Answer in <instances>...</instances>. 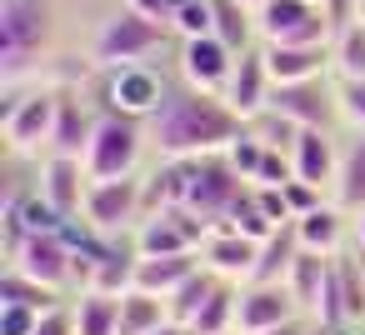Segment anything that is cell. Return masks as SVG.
Masks as SVG:
<instances>
[{
    "label": "cell",
    "instance_id": "6da1fadb",
    "mask_svg": "<svg viewBox=\"0 0 365 335\" xmlns=\"http://www.w3.org/2000/svg\"><path fill=\"white\" fill-rule=\"evenodd\" d=\"M245 135V120L225 105V96L190 91L185 81L170 86L165 105L150 115V150L160 160H200V155H225Z\"/></svg>",
    "mask_w": 365,
    "mask_h": 335
},
{
    "label": "cell",
    "instance_id": "7a4b0ae2",
    "mask_svg": "<svg viewBox=\"0 0 365 335\" xmlns=\"http://www.w3.org/2000/svg\"><path fill=\"white\" fill-rule=\"evenodd\" d=\"M56 0H0V86L41 81V61L56 46Z\"/></svg>",
    "mask_w": 365,
    "mask_h": 335
},
{
    "label": "cell",
    "instance_id": "3957f363",
    "mask_svg": "<svg viewBox=\"0 0 365 335\" xmlns=\"http://www.w3.org/2000/svg\"><path fill=\"white\" fill-rule=\"evenodd\" d=\"M56 115H61V91L56 86H6V105H0V135H6L11 160H41L51 155L56 140Z\"/></svg>",
    "mask_w": 365,
    "mask_h": 335
},
{
    "label": "cell",
    "instance_id": "277c9868",
    "mask_svg": "<svg viewBox=\"0 0 365 335\" xmlns=\"http://www.w3.org/2000/svg\"><path fill=\"white\" fill-rule=\"evenodd\" d=\"M170 46H180V36H175L170 21H150V16L120 6L115 16L101 21L91 51H96V66L101 71H115V66H145V61L165 56Z\"/></svg>",
    "mask_w": 365,
    "mask_h": 335
},
{
    "label": "cell",
    "instance_id": "5b68a950",
    "mask_svg": "<svg viewBox=\"0 0 365 335\" xmlns=\"http://www.w3.org/2000/svg\"><path fill=\"white\" fill-rule=\"evenodd\" d=\"M145 150H150V120L101 110L96 140L86 150V170H91V180H125V175L140 170Z\"/></svg>",
    "mask_w": 365,
    "mask_h": 335
},
{
    "label": "cell",
    "instance_id": "8992f818",
    "mask_svg": "<svg viewBox=\"0 0 365 335\" xmlns=\"http://www.w3.org/2000/svg\"><path fill=\"white\" fill-rule=\"evenodd\" d=\"M245 175L225 160V155H200V160H180V205L195 210L200 220L220 225L230 215V205L245 195Z\"/></svg>",
    "mask_w": 365,
    "mask_h": 335
},
{
    "label": "cell",
    "instance_id": "52a82bcc",
    "mask_svg": "<svg viewBox=\"0 0 365 335\" xmlns=\"http://www.w3.org/2000/svg\"><path fill=\"white\" fill-rule=\"evenodd\" d=\"M81 220H86V230H96V235H135V225L145 220V180H140V175H125V180H91Z\"/></svg>",
    "mask_w": 365,
    "mask_h": 335
},
{
    "label": "cell",
    "instance_id": "ba28073f",
    "mask_svg": "<svg viewBox=\"0 0 365 335\" xmlns=\"http://www.w3.org/2000/svg\"><path fill=\"white\" fill-rule=\"evenodd\" d=\"M170 86H175V81H170L155 61H145V66H115V71H106V81H101V96H106L101 110L150 120V115L165 105Z\"/></svg>",
    "mask_w": 365,
    "mask_h": 335
},
{
    "label": "cell",
    "instance_id": "9c48e42d",
    "mask_svg": "<svg viewBox=\"0 0 365 335\" xmlns=\"http://www.w3.org/2000/svg\"><path fill=\"white\" fill-rule=\"evenodd\" d=\"M255 21H260V46H330L335 41V26L315 0H265Z\"/></svg>",
    "mask_w": 365,
    "mask_h": 335
},
{
    "label": "cell",
    "instance_id": "30bf717a",
    "mask_svg": "<svg viewBox=\"0 0 365 335\" xmlns=\"http://www.w3.org/2000/svg\"><path fill=\"white\" fill-rule=\"evenodd\" d=\"M11 270H21V275H31V280L66 295V285L81 280V255H76L66 230H31L26 245L11 255Z\"/></svg>",
    "mask_w": 365,
    "mask_h": 335
},
{
    "label": "cell",
    "instance_id": "8fae6325",
    "mask_svg": "<svg viewBox=\"0 0 365 335\" xmlns=\"http://www.w3.org/2000/svg\"><path fill=\"white\" fill-rule=\"evenodd\" d=\"M270 110L295 120L300 130H340V100H335V76L320 81H290L270 91Z\"/></svg>",
    "mask_w": 365,
    "mask_h": 335
},
{
    "label": "cell",
    "instance_id": "7c38bea8",
    "mask_svg": "<svg viewBox=\"0 0 365 335\" xmlns=\"http://www.w3.org/2000/svg\"><path fill=\"white\" fill-rule=\"evenodd\" d=\"M205 235H210V220H200V215L185 210V205H170V210L145 215L130 240H135L140 255H195Z\"/></svg>",
    "mask_w": 365,
    "mask_h": 335
},
{
    "label": "cell",
    "instance_id": "4fadbf2b",
    "mask_svg": "<svg viewBox=\"0 0 365 335\" xmlns=\"http://www.w3.org/2000/svg\"><path fill=\"white\" fill-rule=\"evenodd\" d=\"M235 61L240 56L220 36H195V41L175 46V81H185L190 91H205V96H225Z\"/></svg>",
    "mask_w": 365,
    "mask_h": 335
},
{
    "label": "cell",
    "instance_id": "5bb4252c",
    "mask_svg": "<svg viewBox=\"0 0 365 335\" xmlns=\"http://www.w3.org/2000/svg\"><path fill=\"white\" fill-rule=\"evenodd\" d=\"M86 190H91V170H86V160H76V155H46L41 160V200L61 215V220H76L81 210H86Z\"/></svg>",
    "mask_w": 365,
    "mask_h": 335
},
{
    "label": "cell",
    "instance_id": "9a60e30c",
    "mask_svg": "<svg viewBox=\"0 0 365 335\" xmlns=\"http://www.w3.org/2000/svg\"><path fill=\"white\" fill-rule=\"evenodd\" d=\"M255 260H260V240L230 230V225H210V235L200 240V265L215 270L220 280H235L245 285L255 275Z\"/></svg>",
    "mask_w": 365,
    "mask_h": 335
},
{
    "label": "cell",
    "instance_id": "2e32d148",
    "mask_svg": "<svg viewBox=\"0 0 365 335\" xmlns=\"http://www.w3.org/2000/svg\"><path fill=\"white\" fill-rule=\"evenodd\" d=\"M295 315H305V310H300V300L290 295V285H260V280L240 285V320H235L240 335L275 330V325H285V320H295Z\"/></svg>",
    "mask_w": 365,
    "mask_h": 335
},
{
    "label": "cell",
    "instance_id": "e0dca14e",
    "mask_svg": "<svg viewBox=\"0 0 365 335\" xmlns=\"http://www.w3.org/2000/svg\"><path fill=\"white\" fill-rule=\"evenodd\" d=\"M270 91H275V81H270L265 51H260V46H255V51H240V61H235V71H230V86H225V105H230L240 120H255L260 110H270Z\"/></svg>",
    "mask_w": 365,
    "mask_h": 335
},
{
    "label": "cell",
    "instance_id": "ac0fdd59",
    "mask_svg": "<svg viewBox=\"0 0 365 335\" xmlns=\"http://www.w3.org/2000/svg\"><path fill=\"white\" fill-rule=\"evenodd\" d=\"M290 160H295V180H305V185L330 195L335 175H340V135L335 130H300Z\"/></svg>",
    "mask_w": 365,
    "mask_h": 335
},
{
    "label": "cell",
    "instance_id": "d6986e66",
    "mask_svg": "<svg viewBox=\"0 0 365 335\" xmlns=\"http://www.w3.org/2000/svg\"><path fill=\"white\" fill-rule=\"evenodd\" d=\"M96 125H101L96 100H86L81 91H61V115H56L51 155H76V160H86V150H91V140H96Z\"/></svg>",
    "mask_w": 365,
    "mask_h": 335
},
{
    "label": "cell",
    "instance_id": "ffe728a7",
    "mask_svg": "<svg viewBox=\"0 0 365 335\" xmlns=\"http://www.w3.org/2000/svg\"><path fill=\"white\" fill-rule=\"evenodd\" d=\"M260 51H265V66H270V81H275V86L335 76L330 46H260Z\"/></svg>",
    "mask_w": 365,
    "mask_h": 335
},
{
    "label": "cell",
    "instance_id": "44dd1931",
    "mask_svg": "<svg viewBox=\"0 0 365 335\" xmlns=\"http://www.w3.org/2000/svg\"><path fill=\"white\" fill-rule=\"evenodd\" d=\"M295 235H300V250L345 255V245H350V215H345L335 200H325V205H315L310 215L295 220Z\"/></svg>",
    "mask_w": 365,
    "mask_h": 335
},
{
    "label": "cell",
    "instance_id": "7402d4cb",
    "mask_svg": "<svg viewBox=\"0 0 365 335\" xmlns=\"http://www.w3.org/2000/svg\"><path fill=\"white\" fill-rule=\"evenodd\" d=\"M195 270H200V250H195V255H140L130 290H145V295H165V300H170Z\"/></svg>",
    "mask_w": 365,
    "mask_h": 335
},
{
    "label": "cell",
    "instance_id": "603a6c76",
    "mask_svg": "<svg viewBox=\"0 0 365 335\" xmlns=\"http://www.w3.org/2000/svg\"><path fill=\"white\" fill-rule=\"evenodd\" d=\"M330 200H335L345 215L365 210V130H350V135L340 140V175H335Z\"/></svg>",
    "mask_w": 365,
    "mask_h": 335
},
{
    "label": "cell",
    "instance_id": "cb8c5ba5",
    "mask_svg": "<svg viewBox=\"0 0 365 335\" xmlns=\"http://www.w3.org/2000/svg\"><path fill=\"white\" fill-rule=\"evenodd\" d=\"M210 36H220L235 56L260 46V21L245 0H210Z\"/></svg>",
    "mask_w": 365,
    "mask_h": 335
},
{
    "label": "cell",
    "instance_id": "d4e9b609",
    "mask_svg": "<svg viewBox=\"0 0 365 335\" xmlns=\"http://www.w3.org/2000/svg\"><path fill=\"white\" fill-rule=\"evenodd\" d=\"M295 260H300V235H295V220H290V225H280L275 235L260 240V260H255V275H250V280H260V285H285ZM250 280H245V285H250Z\"/></svg>",
    "mask_w": 365,
    "mask_h": 335
},
{
    "label": "cell",
    "instance_id": "484cf974",
    "mask_svg": "<svg viewBox=\"0 0 365 335\" xmlns=\"http://www.w3.org/2000/svg\"><path fill=\"white\" fill-rule=\"evenodd\" d=\"M71 305H76V335H120V295L81 290Z\"/></svg>",
    "mask_w": 365,
    "mask_h": 335
},
{
    "label": "cell",
    "instance_id": "4316f807",
    "mask_svg": "<svg viewBox=\"0 0 365 335\" xmlns=\"http://www.w3.org/2000/svg\"><path fill=\"white\" fill-rule=\"evenodd\" d=\"M170 320V300L165 295H145V290H125L120 295V335H155Z\"/></svg>",
    "mask_w": 365,
    "mask_h": 335
},
{
    "label": "cell",
    "instance_id": "83f0119b",
    "mask_svg": "<svg viewBox=\"0 0 365 335\" xmlns=\"http://www.w3.org/2000/svg\"><path fill=\"white\" fill-rule=\"evenodd\" d=\"M330 260L335 255H315V250H300V260L290 265V295L300 300V310L305 315H315V305H320V290H325V275H330Z\"/></svg>",
    "mask_w": 365,
    "mask_h": 335
},
{
    "label": "cell",
    "instance_id": "f1b7e54d",
    "mask_svg": "<svg viewBox=\"0 0 365 335\" xmlns=\"http://www.w3.org/2000/svg\"><path fill=\"white\" fill-rule=\"evenodd\" d=\"M0 305H26V310H36V315H46V310H56V305H66V295L6 265V280H0Z\"/></svg>",
    "mask_w": 365,
    "mask_h": 335
},
{
    "label": "cell",
    "instance_id": "f546056e",
    "mask_svg": "<svg viewBox=\"0 0 365 335\" xmlns=\"http://www.w3.org/2000/svg\"><path fill=\"white\" fill-rule=\"evenodd\" d=\"M330 66H335V81H365V16L345 31H335L330 41Z\"/></svg>",
    "mask_w": 365,
    "mask_h": 335
},
{
    "label": "cell",
    "instance_id": "4dcf8cb0",
    "mask_svg": "<svg viewBox=\"0 0 365 335\" xmlns=\"http://www.w3.org/2000/svg\"><path fill=\"white\" fill-rule=\"evenodd\" d=\"M220 225H230V230H240V235H250V240H265V235H275V230H280V225L265 215V205H260L255 185H245V195L230 205V215H225Z\"/></svg>",
    "mask_w": 365,
    "mask_h": 335
},
{
    "label": "cell",
    "instance_id": "1f68e13d",
    "mask_svg": "<svg viewBox=\"0 0 365 335\" xmlns=\"http://www.w3.org/2000/svg\"><path fill=\"white\" fill-rule=\"evenodd\" d=\"M215 285H220V275L200 265V270H195V275H190V280L170 295V320H185V325H190V320L205 310V300L215 295Z\"/></svg>",
    "mask_w": 365,
    "mask_h": 335
},
{
    "label": "cell",
    "instance_id": "d6a6232c",
    "mask_svg": "<svg viewBox=\"0 0 365 335\" xmlns=\"http://www.w3.org/2000/svg\"><path fill=\"white\" fill-rule=\"evenodd\" d=\"M245 125H250V135H260L270 150H285V155H290V150H295V140H300V125H295V120H285V115H275V110H260V115H255V120H245Z\"/></svg>",
    "mask_w": 365,
    "mask_h": 335
},
{
    "label": "cell",
    "instance_id": "836d02e7",
    "mask_svg": "<svg viewBox=\"0 0 365 335\" xmlns=\"http://www.w3.org/2000/svg\"><path fill=\"white\" fill-rule=\"evenodd\" d=\"M265 150H270V145H265L260 135H250V125H245V135H240V140H235V145L225 150V160H230V165H235V170H240V175H245L250 185H255V175H260V160H265Z\"/></svg>",
    "mask_w": 365,
    "mask_h": 335
},
{
    "label": "cell",
    "instance_id": "e575fe53",
    "mask_svg": "<svg viewBox=\"0 0 365 335\" xmlns=\"http://www.w3.org/2000/svg\"><path fill=\"white\" fill-rule=\"evenodd\" d=\"M335 100H340V125L365 130V81H335Z\"/></svg>",
    "mask_w": 365,
    "mask_h": 335
},
{
    "label": "cell",
    "instance_id": "d590c367",
    "mask_svg": "<svg viewBox=\"0 0 365 335\" xmlns=\"http://www.w3.org/2000/svg\"><path fill=\"white\" fill-rule=\"evenodd\" d=\"M175 36L180 41H195V36H210V0H180L175 11Z\"/></svg>",
    "mask_w": 365,
    "mask_h": 335
},
{
    "label": "cell",
    "instance_id": "8d00e7d4",
    "mask_svg": "<svg viewBox=\"0 0 365 335\" xmlns=\"http://www.w3.org/2000/svg\"><path fill=\"white\" fill-rule=\"evenodd\" d=\"M280 190H285V205H290V215H295V220H300V215H310L315 205H325V200H330L325 190H315V185H305V180H290V185H280Z\"/></svg>",
    "mask_w": 365,
    "mask_h": 335
},
{
    "label": "cell",
    "instance_id": "74e56055",
    "mask_svg": "<svg viewBox=\"0 0 365 335\" xmlns=\"http://www.w3.org/2000/svg\"><path fill=\"white\" fill-rule=\"evenodd\" d=\"M41 315L26 305H0V335H36Z\"/></svg>",
    "mask_w": 365,
    "mask_h": 335
},
{
    "label": "cell",
    "instance_id": "f35d334b",
    "mask_svg": "<svg viewBox=\"0 0 365 335\" xmlns=\"http://www.w3.org/2000/svg\"><path fill=\"white\" fill-rule=\"evenodd\" d=\"M36 335H76V305L66 300V305L46 310V315H41V325H36Z\"/></svg>",
    "mask_w": 365,
    "mask_h": 335
},
{
    "label": "cell",
    "instance_id": "ab89813d",
    "mask_svg": "<svg viewBox=\"0 0 365 335\" xmlns=\"http://www.w3.org/2000/svg\"><path fill=\"white\" fill-rule=\"evenodd\" d=\"M130 11H140V16H150V21H175V11H180V0H125Z\"/></svg>",
    "mask_w": 365,
    "mask_h": 335
},
{
    "label": "cell",
    "instance_id": "60d3db41",
    "mask_svg": "<svg viewBox=\"0 0 365 335\" xmlns=\"http://www.w3.org/2000/svg\"><path fill=\"white\" fill-rule=\"evenodd\" d=\"M315 330H320L315 315H295V320H285V325H275V330H260V335H315Z\"/></svg>",
    "mask_w": 365,
    "mask_h": 335
},
{
    "label": "cell",
    "instance_id": "b9f144b4",
    "mask_svg": "<svg viewBox=\"0 0 365 335\" xmlns=\"http://www.w3.org/2000/svg\"><path fill=\"white\" fill-rule=\"evenodd\" d=\"M350 245H355V250H365V210H355V215H350Z\"/></svg>",
    "mask_w": 365,
    "mask_h": 335
},
{
    "label": "cell",
    "instance_id": "7bdbcfd3",
    "mask_svg": "<svg viewBox=\"0 0 365 335\" xmlns=\"http://www.w3.org/2000/svg\"><path fill=\"white\" fill-rule=\"evenodd\" d=\"M155 335H195V325H185V320H165Z\"/></svg>",
    "mask_w": 365,
    "mask_h": 335
},
{
    "label": "cell",
    "instance_id": "ee69618b",
    "mask_svg": "<svg viewBox=\"0 0 365 335\" xmlns=\"http://www.w3.org/2000/svg\"><path fill=\"white\" fill-rule=\"evenodd\" d=\"M245 6H250V11H260V6H265V0H245Z\"/></svg>",
    "mask_w": 365,
    "mask_h": 335
},
{
    "label": "cell",
    "instance_id": "f6af8a7d",
    "mask_svg": "<svg viewBox=\"0 0 365 335\" xmlns=\"http://www.w3.org/2000/svg\"><path fill=\"white\" fill-rule=\"evenodd\" d=\"M315 335H330V330H325V325H320V330H315Z\"/></svg>",
    "mask_w": 365,
    "mask_h": 335
},
{
    "label": "cell",
    "instance_id": "bcb514c9",
    "mask_svg": "<svg viewBox=\"0 0 365 335\" xmlns=\"http://www.w3.org/2000/svg\"><path fill=\"white\" fill-rule=\"evenodd\" d=\"M315 6H320V0H315Z\"/></svg>",
    "mask_w": 365,
    "mask_h": 335
},
{
    "label": "cell",
    "instance_id": "7dc6e473",
    "mask_svg": "<svg viewBox=\"0 0 365 335\" xmlns=\"http://www.w3.org/2000/svg\"><path fill=\"white\" fill-rule=\"evenodd\" d=\"M235 335H240V330H235Z\"/></svg>",
    "mask_w": 365,
    "mask_h": 335
}]
</instances>
